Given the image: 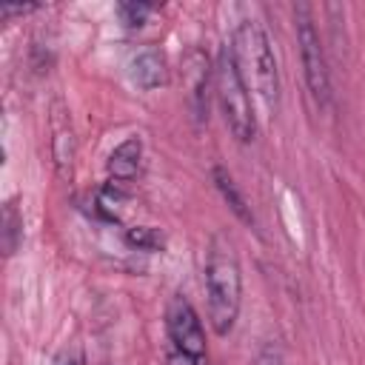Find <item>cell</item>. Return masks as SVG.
<instances>
[{"label": "cell", "instance_id": "obj_1", "mask_svg": "<svg viewBox=\"0 0 365 365\" xmlns=\"http://www.w3.org/2000/svg\"><path fill=\"white\" fill-rule=\"evenodd\" d=\"M205 302L214 334L234 331L242 302V268L228 234H214L205 254Z\"/></svg>", "mask_w": 365, "mask_h": 365}, {"label": "cell", "instance_id": "obj_2", "mask_svg": "<svg viewBox=\"0 0 365 365\" xmlns=\"http://www.w3.org/2000/svg\"><path fill=\"white\" fill-rule=\"evenodd\" d=\"M231 51H234V60H237V68H240L245 86L254 88L268 108H277L279 68H277V54H274V46H271L265 29L254 20H242L234 29Z\"/></svg>", "mask_w": 365, "mask_h": 365}, {"label": "cell", "instance_id": "obj_3", "mask_svg": "<svg viewBox=\"0 0 365 365\" xmlns=\"http://www.w3.org/2000/svg\"><path fill=\"white\" fill-rule=\"evenodd\" d=\"M214 91H217V103L222 111V120L228 125V131L234 134L237 143H251L257 137V117H254V106H251V88L245 86L231 43L222 46L220 60H217V71H214Z\"/></svg>", "mask_w": 365, "mask_h": 365}, {"label": "cell", "instance_id": "obj_4", "mask_svg": "<svg viewBox=\"0 0 365 365\" xmlns=\"http://www.w3.org/2000/svg\"><path fill=\"white\" fill-rule=\"evenodd\" d=\"M294 20H297V43H299V57H302V74L311 97L319 106H328L331 100V74L325 63V48L319 40V31L314 26L311 9L305 3L294 6Z\"/></svg>", "mask_w": 365, "mask_h": 365}, {"label": "cell", "instance_id": "obj_5", "mask_svg": "<svg viewBox=\"0 0 365 365\" xmlns=\"http://www.w3.org/2000/svg\"><path fill=\"white\" fill-rule=\"evenodd\" d=\"M165 331H168L171 348H177L182 354H194V356H208L202 319L182 294H174L165 308Z\"/></svg>", "mask_w": 365, "mask_h": 365}, {"label": "cell", "instance_id": "obj_6", "mask_svg": "<svg viewBox=\"0 0 365 365\" xmlns=\"http://www.w3.org/2000/svg\"><path fill=\"white\" fill-rule=\"evenodd\" d=\"M128 77L137 88L143 91H154L160 86L168 83V60L160 48L154 46H143L128 57Z\"/></svg>", "mask_w": 365, "mask_h": 365}, {"label": "cell", "instance_id": "obj_7", "mask_svg": "<svg viewBox=\"0 0 365 365\" xmlns=\"http://www.w3.org/2000/svg\"><path fill=\"white\" fill-rule=\"evenodd\" d=\"M185 77H188V106L197 120L208 117V57L202 51H191L185 60Z\"/></svg>", "mask_w": 365, "mask_h": 365}, {"label": "cell", "instance_id": "obj_8", "mask_svg": "<svg viewBox=\"0 0 365 365\" xmlns=\"http://www.w3.org/2000/svg\"><path fill=\"white\" fill-rule=\"evenodd\" d=\"M51 157H54L60 177H68L71 163H74V131L60 103L54 106V120H51Z\"/></svg>", "mask_w": 365, "mask_h": 365}, {"label": "cell", "instance_id": "obj_9", "mask_svg": "<svg viewBox=\"0 0 365 365\" xmlns=\"http://www.w3.org/2000/svg\"><path fill=\"white\" fill-rule=\"evenodd\" d=\"M140 160H143V143L140 137H128L123 140L111 154H108V180L111 182H131L140 174Z\"/></svg>", "mask_w": 365, "mask_h": 365}, {"label": "cell", "instance_id": "obj_10", "mask_svg": "<svg viewBox=\"0 0 365 365\" xmlns=\"http://www.w3.org/2000/svg\"><path fill=\"white\" fill-rule=\"evenodd\" d=\"M211 177H214V185H217V191L222 194V200L228 202V208L245 222V225H254V214H251V205H248V200L242 197V191L237 188V182H234V177L222 168V165H214V171H211Z\"/></svg>", "mask_w": 365, "mask_h": 365}, {"label": "cell", "instance_id": "obj_11", "mask_svg": "<svg viewBox=\"0 0 365 365\" xmlns=\"http://www.w3.org/2000/svg\"><path fill=\"white\" fill-rule=\"evenodd\" d=\"M0 248H3V257H11L20 242H23V214L17 208V200H6L3 202V220H0Z\"/></svg>", "mask_w": 365, "mask_h": 365}, {"label": "cell", "instance_id": "obj_12", "mask_svg": "<svg viewBox=\"0 0 365 365\" xmlns=\"http://www.w3.org/2000/svg\"><path fill=\"white\" fill-rule=\"evenodd\" d=\"M125 242H128L131 248H140V251H160L165 240H163V234H160L157 228H151V225H134V228L125 231Z\"/></svg>", "mask_w": 365, "mask_h": 365}, {"label": "cell", "instance_id": "obj_13", "mask_svg": "<svg viewBox=\"0 0 365 365\" xmlns=\"http://www.w3.org/2000/svg\"><path fill=\"white\" fill-rule=\"evenodd\" d=\"M151 11H154L151 3H120V6H117L120 20H123L125 26H131V29L145 26V20L151 17Z\"/></svg>", "mask_w": 365, "mask_h": 365}, {"label": "cell", "instance_id": "obj_14", "mask_svg": "<svg viewBox=\"0 0 365 365\" xmlns=\"http://www.w3.org/2000/svg\"><path fill=\"white\" fill-rule=\"evenodd\" d=\"M165 365H208V356H194V354H182L177 348H168Z\"/></svg>", "mask_w": 365, "mask_h": 365}, {"label": "cell", "instance_id": "obj_15", "mask_svg": "<svg viewBox=\"0 0 365 365\" xmlns=\"http://www.w3.org/2000/svg\"><path fill=\"white\" fill-rule=\"evenodd\" d=\"M51 365H86V356H83V351L74 345V348H63V351L51 359Z\"/></svg>", "mask_w": 365, "mask_h": 365}, {"label": "cell", "instance_id": "obj_16", "mask_svg": "<svg viewBox=\"0 0 365 365\" xmlns=\"http://www.w3.org/2000/svg\"><path fill=\"white\" fill-rule=\"evenodd\" d=\"M251 365H285V362H282V351H279L277 345H265V348L259 351V356H257Z\"/></svg>", "mask_w": 365, "mask_h": 365}, {"label": "cell", "instance_id": "obj_17", "mask_svg": "<svg viewBox=\"0 0 365 365\" xmlns=\"http://www.w3.org/2000/svg\"><path fill=\"white\" fill-rule=\"evenodd\" d=\"M40 6H34V3H26V6H11V3H6V6H0V20H9V17H23V14H31V11H37Z\"/></svg>", "mask_w": 365, "mask_h": 365}]
</instances>
